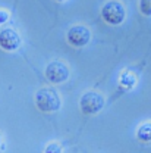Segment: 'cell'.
Returning <instances> with one entry per match:
<instances>
[{
	"label": "cell",
	"mask_w": 151,
	"mask_h": 153,
	"mask_svg": "<svg viewBox=\"0 0 151 153\" xmlns=\"http://www.w3.org/2000/svg\"><path fill=\"white\" fill-rule=\"evenodd\" d=\"M35 105L41 112L53 114L60 109L62 100H60V96L53 88H41L35 94Z\"/></svg>",
	"instance_id": "obj_1"
},
{
	"label": "cell",
	"mask_w": 151,
	"mask_h": 153,
	"mask_svg": "<svg viewBox=\"0 0 151 153\" xmlns=\"http://www.w3.org/2000/svg\"><path fill=\"white\" fill-rule=\"evenodd\" d=\"M101 18L104 19L107 24L110 25H119L122 24L125 18H126V10L125 6L117 1V0H110L107 1L103 9H101Z\"/></svg>",
	"instance_id": "obj_2"
},
{
	"label": "cell",
	"mask_w": 151,
	"mask_h": 153,
	"mask_svg": "<svg viewBox=\"0 0 151 153\" xmlns=\"http://www.w3.org/2000/svg\"><path fill=\"white\" fill-rule=\"evenodd\" d=\"M79 108L87 115L98 114L104 108V96L97 93V91H88L81 97Z\"/></svg>",
	"instance_id": "obj_3"
},
{
	"label": "cell",
	"mask_w": 151,
	"mask_h": 153,
	"mask_svg": "<svg viewBox=\"0 0 151 153\" xmlns=\"http://www.w3.org/2000/svg\"><path fill=\"white\" fill-rule=\"evenodd\" d=\"M66 40H68V43H69L71 46H74V47H84V46H87V44L90 43L91 33H90V30H88L87 27H84V25H75V27H72V28L68 31Z\"/></svg>",
	"instance_id": "obj_4"
},
{
	"label": "cell",
	"mask_w": 151,
	"mask_h": 153,
	"mask_svg": "<svg viewBox=\"0 0 151 153\" xmlns=\"http://www.w3.org/2000/svg\"><path fill=\"white\" fill-rule=\"evenodd\" d=\"M46 78L52 82V84H60L65 82L69 78V68L63 63L55 60L52 63H49V66L46 68Z\"/></svg>",
	"instance_id": "obj_5"
},
{
	"label": "cell",
	"mask_w": 151,
	"mask_h": 153,
	"mask_svg": "<svg viewBox=\"0 0 151 153\" xmlns=\"http://www.w3.org/2000/svg\"><path fill=\"white\" fill-rule=\"evenodd\" d=\"M21 43H22V40H21L19 33L12 30V28H6L0 33V47L6 52L18 50Z\"/></svg>",
	"instance_id": "obj_6"
},
{
	"label": "cell",
	"mask_w": 151,
	"mask_h": 153,
	"mask_svg": "<svg viewBox=\"0 0 151 153\" xmlns=\"http://www.w3.org/2000/svg\"><path fill=\"white\" fill-rule=\"evenodd\" d=\"M136 137L142 143H151V122L142 124L136 131Z\"/></svg>",
	"instance_id": "obj_7"
},
{
	"label": "cell",
	"mask_w": 151,
	"mask_h": 153,
	"mask_svg": "<svg viewBox=\"0 0 151 153\" xmlns=\"http://www.w3.org/2000/svg\"><path fill=\"white\" fill-rule=\"evenodd\" d=\"M139 10L142 15L151 16V0H139Z\"/></svg>",
	"instance_id": "obj_8"
},
{
	"label": "cell",
	"mask_w": 151,
	"mask_h": 153,
	"mask_svg": "<svg viewBox=\"0 0 151 153\" xmlns=\"http://www.w3.org/2000/svg\"><path fill=\"white\" fill-rule=\"evenodd\" d=\"M122 84L131 88L133 84H135V76L129 75V74H123V76H122Z\"/></svg>",
	"instance_id": "obj_9"
},
{
	"label": "cell",
	"mask_w": 151,
	"mask_h": 153,
	"mask_svg": "<svg viewBox=\"0 0 151 153\" xmlns=\"http://www.w3.org/2000/svg\"><path fill=\"white\" fill-rule=\"evenodd\" d=\"M46 153H52V152H56V153H60L62 152V146L60 144H56V143H52V144H49L47 147H46Z\"/></svg>",
	"instance_id": "obj_10"
},
{
	"label": "cell",
	"mask_w": 151,
	"mask_h": 153,
	"mask_svg": "<svg viewBox=\"0 0 151 153\" xmlns=\"http://www.w3.org/2000/svg\"><path fill=\"white\" fill-rule=\"evenodd\" d=\"M7 19H9V13L6 10H0V24L7 22Z\"/></svg>",
	"instance_id": "obj_11"
},
{
	"label": "cell",
	"mask_w": 151,
	"mask_h": 153,
	"mask_svg": "<svg viewBox=\"0 0 151 153\" xmlns=\"http://www.w3.org/2000/svg\"><path fill=\"white\" fill-rule=\"evenodd\" d=\"M1 147H3V143H1V135H0V150H1Z\"/></svg>",
	"instance_id": "obj_12"
},
{
	"label": "cell",
	"mask_w": 151,
	"mask_h": 153,
	"mask_svg": "<svg viewBox=\"0 0 151 153\" xmlns=\"http://www.w3.org/2000/svg\"><path fill=\"white\" fill-rule=\"evenodd\" d=\"M56 1H65V0H56Z\"/></svg>",
	"instance_id": "obj_13"
}]
</instances>
